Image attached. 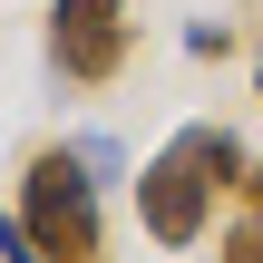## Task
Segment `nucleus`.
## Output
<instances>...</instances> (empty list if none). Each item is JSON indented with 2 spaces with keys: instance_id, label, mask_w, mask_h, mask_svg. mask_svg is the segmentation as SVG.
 <instances>
[{
  "instance_id": "f257e3e1",
  "label": "nucleus",
  "mask_w": 263,
  "mask_h": 263,
  "mask_svg": "<svg viewBox=\"0 0 263 263\" xmlns=\"http://www.w3.org/2000/svg\"><path fill=\"white\" fill-rule=\"evenodd\" d=\"M224 185H244V146H234V127H176L146 166H137V215H146V234L156 244H195L205 224H215V195Z\"/></svg>"
},
{
  "instance_id": "f03ea898",
  "label": "nucleus",
  "mask_w": 263,
  "mask_h": 263,
  "mask_svg": "<svg viewBox=\"0 0 263 263\" xmlns=\"http://www.w3.org/2000/svg\"><path fill=\"white\" fill-rule=\"evenodd\" d=\"M20 224L39 234L49 263H107V224H98V176L78 146H39L20 166Z\"/></svg>"
},
{
  "instance_id": "7ed1b4c3",
  "label": "nucleus",
  "mask_w": 263,
  "mask_h": 263,
  "mask_svg": "<svg viewBox=\"0 0 263 263\" xmlns=\"http://www.w3.org/2000/svg\"><path fill=\"white\" fill-rule=\"evenodd\" d=\"M127 39H137L127 0H49V68L68 88H107L127 68Z\"/></svg>"
},
{
  "instance_id": "20e7f679",
  "label": "nucleus",
  "mask_w": 263,
  "mask_h": 263,
  "mask_svg": "<svg viewBox=\"0 0 263 263\" xmlns=\"http://www.w3.org/2000/svg\"><path fill=\"white\" fill-rule=\"evenodd\" d=\"M78 156H88V176H98V185H137V176H127V146H117V137H78Z\"/></svg>"
},
{
  "instance_id": "39448f33",
  "label": "nucleus",
  "mask_w": 263,
  "mask_h": 263,
  "mask_svg": "<svg viewBox=\"0 0 263 263\" xmlns=\"http://www.w3.org/2000/svg\"><path fill=\"white\" fill-rule=\"evenodd\" d=\"M0 263H49V254H39V234L20 224V205H0Z\"/></svg>"
},
{
  "instance_id": "423d86ee",
  "label": "nucleus",
  "mask_w": 263,
  "mask_h": 263,
  "mask_svg": "<svg viewBox=\"0 0 263 263\" xmlns=\"http://www.w3.org/2000/svg\"><path fill=\"white\" fill-rule=\"evenodd\" d=\"M215 263H263V215H244V224L215 244Z\"/></svg>"
},
{
  "instance_id": "0eeeda50",
  "label": "nucleus",
  "mask_w": 263,
  "mask_h": 263,
  "mask_svg": "<svg viewBox=\"0 0 263 263\" xmlns=\"http://www.w3.org/2000/svg\"><path fill=\"white\" fill-rule=\"evenodd\" d=\"M185 49H195V59H224V49H234V29H224V20H195V29H185Z\"/></svg>"
},
{
  "instance_id": "6e6552de",
  "label": "nucleus",
  "mask_w": 263,
  "mask_h": 263,
  "mask_svg": "<svg viewBox=\"0 0 263 263\" xmlns=\"http://www.w3.org/2000/svg\"><path fill=\"white\" fill-rule=\"evenodd\" d=\"M234 195H244V205L263 215V166H244V185H234Z\"/></svg>"
},
{
  "instance_id": "1a4fd4ad",
  "label": "nucleus",
  "mask_w": 263,
  "mask_h": 263,
  "mask_svg": "<svg viewBox=\"0 0 263 263\" xmlns=\"http://www.w3.org/2000/svg\"><path fill=\"white\" fill-rule=\"evenodd\" d=\"M254 98H263V49H254Z\"/></svg>"
}]
</instances>
